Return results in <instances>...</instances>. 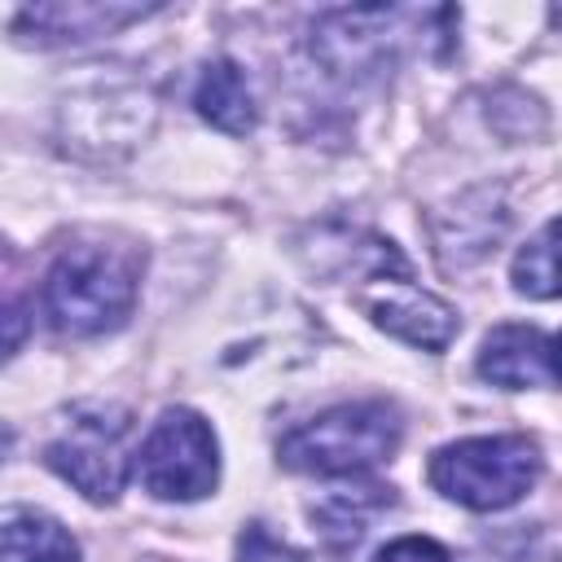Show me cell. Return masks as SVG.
Returning <instances> with one entry per match:
<instances>
[{"label": "cell", "mask_w": 562, "mask_h": 562, "mask_svg": "<svg viewBox=\"0 0 562 562\" xmlns=\"http://www.w3.org/2000/svg\"><path fill=\"white\" fill-rule=\"evenodd\" d=\"M140 263L123 246H66L44 277V316L61 334H105L127 321L136 303Z\"/></svg>", "instance_id": "1"}, {"label": "cell", "mask_w": 562, "mask_h": 562, "mask_svg": "<svg viewBox=\"0 0 562 562\" xmlns=\"http://www.w3.org/2000/svg\"><path fill=\"white\" fill-rule=\"evenodd\" d=\"M400 413L386 400H356V404H338L316 413L312 422H303L299 430H290L281 439V465L299 470V474H316V479H351L364 474L382 461H391V452L400 448Z\"/></svg>", "instance_id": "2"}, {"label": "cell", "mask_w": 562, "mask_h": 562, "mask_svg": "<svg viewBox=\"0 0 562 562\" xmlns=\"http://www.w3.org/2000/svg\"><path fill=\"white\" fill-rule=\"evenodd\" d=\"M426 474L448 501L492 514L531 492V483L540 479V448L527 435L457 439L430 457Z\"/></svg>", "instance_id": "3"}, {"label": "cell", "mask_w": 562, "mask_h": 562, "mask_svg": "<svg viewBox=\"0 0 562 562\" xmlns=\"http://www.w3.org/2000/svg\"><path fill=\"white\" fill-rule=\"evenodd\" d=\"M136 474L158 501L206 496L220 479V443L206 417H198L193 408H167L136 452Z\"/></svg>", "instance_id": "4"}, {"label": "cell", "mask_w": 562, "mask_h": 562, "mask_svg": "<svg viewBox=\"0 0 562 562\" xmlns=\"http://www.w3.org/2000/svg\"><path fill=\"white\" fill-rule=\"evenodd\" d=\"M127 435L132 422L123 408L92 404L66 422V430L44 448V461L88 501L105 505L127 483Z\"/></svg>", "instance_id": "5"}, {"label": "cell", "mask_w": 562, "mask_h": 562, "mask_svg": "<svg viewBox=\"0 0 562 562\" xmlns=\"http://www.w3.org/2000/svg\"><path fill=\"white\" fill-rule=\"evenodd\" d=\"M373 281H382V285L364 299V307L386 334H395L413 347H426V351H443L452 342L461 321L443 299L417 290L408 277H373Z\"/></svg>", "instance_id": "6"}, {"label": "cell", "mask_w": 562, "mask_h": 562, "mask_svg": "<svg viewBox=\"0 0 562 562\" xmlns=\"http://www.w3.org/2000/svg\"><path fill=\"white\" fill-rule=\"evenodd\" d=\"M479 373L505 391L553 386V338L536 325H496L483 338Z\"/></svg>", "instance_id": "7"}, {"label": "cell", "mask_w": 562, "mask_h": 562, "mask_svg": "<svg viewBox=\"0 0 562 562\" xmlns=\"http://www.w3.org/2000/svg\"><path fill=\"white\" fill-rule=\"evenodd\" d=\"M149 9L136 4H40L26 9L18 18V31H35L40 44H66V40H92V35H110L123 22L145 18Z\"/></svg>", "instance_id": "8"}, {"label": "cell", "mask_w": 562, "mask_h": 562, "mask_svg": "<svg viewBox=\"0 0 562 562\" xmlns=\"http://www.w3.org/2000/svg\"><path fill=\"white\" fill-rule=\"evenodd\" d=\"M193 105L206 123H215L228 136H246L255 127V101H250L246 75L228 57H220L202 70V79L193 88Z\"/></svg>", "instance_id": "9"}, {"label": "cell", "mask_w": 562, "mask_h": 562, "mask_svg": "<svg viewBox=\"0 0 562 562\" xmlns=\"http://www.w3.org/2000/svg\"><path fill=\"white\" fill-rule=\"evenodd\" d=\"M0 562H79V540L57 518L18 509L0 522Z\"/></svg>", "instance_id": "10"}, {"label": "cell", "mask_w": 562, "mask_h": 562, "mask_svg": "<svg viewBox=\"0 0 562 562\" xmlns=\"http://www.w3.org/2000/svg\"><path fill=\"white\" fill-rule=\"evenodd\" d=\"M514 285L527 299H553L558 294V268H553V224H544L514 259Z\"/></svg>", "instance_id": "11"}, {"label": "cell", "mask_w": 562, "mask_h": 562, "mask_svg": "<svg viewBox=\"0 0 562 562\" xmlns=\"http://www.w3.org/2000/svg\"><path fill=\"white\" fill-rule=\"evenodd\" d=\"M237 558H241V562H303V553H294L285 540L268 536L263 522H250V527L241 531V540H237Z\"/></svg>", "instance_id": "12"}, {"label": "cell", "mask_w": 562, "mask_h": 562, "mask_svg": "<svg viewBox=\"0 0 562 562\" xmlns=\"http://www.w3.org/2000/svg\"><path fill=\"white\" fill-rule=\"evenodd\" d=\"M373 562H452V558H448V549H443L439 540H430V536H400V540L382 544Z\"/></svg>", "instance_id": "13"}, {"label": "cell", "mask_w": 562, "mask_h": 562, "mask_svg": "<svg viewBox=\"0 0 562 562\" xmlns=\"http://www.w3.org/2000/svg\"><path fill=\"white\" fill-rule=\"evenodd\" d=\"M26 329H31V312H26V303L0 294V360L13 356V351L22 347Z\"/></svg>", "instance_id": "14"}]
</instances>
